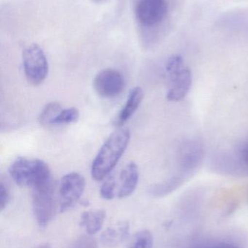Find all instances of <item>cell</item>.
<instances>
[{
    "label": "cell",
    "instance_id": "cell-14",
    "mask_svg": "<svg viewBox=\"0 0 248 248\" xmlns=\"http://www.w3.org/2000/svg\"><path fill=\"white\" fill-rule=\"evenodd\" d=\"M185 178L183 175L172 176L170 179L152 185L149 188L148 192L154 198H163L179 189L183 183Z\"/></svg>",
    "mask_w": 248,
    "mask_h": 248
},
{
    "label": "cell",
    "instance_id": "cell-4",
    "mask_svg": "<svg viewBox=\"0 0 248 248\" xmlns=\"http://www.w3.org/2000/svg\"><path fill=\"white\" fill-rule=\"evenodd\" d=\"M32 205L36 221L45 226L56 212L55 184L53 179L32 189Z\"/></svg>",
    "mask_w": 248,
    "mask_h": 248
},
{
    "label": "cell",
    "instance_id": "cell-7",
    "mask_svg": "<svg viewBox=\"0 0 248 248\" xmlns=\"http://www.w3.org/2000/svg\"><path fill=\"white\" fill-rule=\"evenodd\" d=\"M125 87L123 74L113 68L99 71L93 80V87L98 94L103 98H113L120 94Z\"/></svg>",
    "mask_w": 248,
    "mask_h": 248
},
{
    "label": "cell",
    "instance_id": "cell-21",
    "mask_svg": "<svg viewBox=\"0 0 248 248\" xmlns=\"http://www.w3.org/2000/svg\"><path fill=\"white\" fill-rule=\"evenodd\" d=\"M73 248H98L97 243L90 236H82L76 240Z\"/></svg>",
    "mask_w": 248,
    "mask_h": 248
},
{
    "label": "cell",
    "instance_id": "cell-19",
    "mask_svg": "<svg viewBox=\"0 0 248 248\" xmlns=\"http://www.w3.org/2000/svg\"><path fill=\"white\" fill-rule=\"evenodd\" d=\"M103 180L100 189V196L108 201L112 200L115 198L116 190V183L115 175L111 173Z\"/></svg>",
    "mask_w": 248,
    "mask_h": 248
},
{
    "label": "cell",
    "instance_id": "cell-12",
    "mask_svg": "<svg viewBox=\"0 0 248 248\" xmlns=\"http://www.w3.org/2000/svg\"><path fill=\"white\" fill-rule=\"evenodd\" d=\"M139 180V170L135 162L128 163L121 172L120 185L118 191L119 198H125L131 196L136 189Z\"/></svg>",
    "mask_w": 248,
    "mask_h": 248
},
{
    "label": "cell",
    "instance_id": "cell-6",
    "mask_svg": "<svg viewBox=\"0 0 248 248\" xmlns=\"http://www.w3.org/2000/svg\"><path fill=\"white\" fill-rule=\"evenodd\" d=\"M85 186V179L77 172H71L63 176L58 189L61 212H66L76 205L83 195Z\"/></svg>",
    "mask_w": 248,
    "mask_h": 248
},
{
    "label": "cell",
    "instance_id": "cell-13",
    "mask_svg": "<svg viewBox=\"0 0 248 248\" xmlns=\"http://www.w3.org/2000/svg\"><path fill=\"white\" fill-rule=\"evenodd\" d=\"M130 226L127 221L119 223L109 228L101 235V242L105 246L114 247L125 241L129 234Z\"/></svg>",
    "mask_w": 248,
    "mask_h": 248
},
{
    "label": "cell",
    "instance_id": "cell-17",
    "mask_svg": "<svg viewBox=\"0 0 248 248\" xmlns=\"http://www.w3.org/2000/svg\"><path fill=\"white\" fill-rule=\"evenodd\" d=\"M80 118V111L76 108L63 109L52 122V125H66L75 123Z\"/></svg>",
    "mask_w": 248,
    "mask_h": 248
},
{
    "label": "cell",
    "instance_id": "cell-15",
    "mask_svg": "<svg viewBox=\"0 0 248 248\" xmlns=\"http://www.w3.org/2000/svg\"><path fill=\"white\" fill-rule=\"evenodd\" d=\"M106 218V212L103 210L83 213L80 224L84 227L90 235H93L101 230Z\"/></svg>",
    "mask_w": 248,
    "mask_h": 248
},
{
    "label": "cell",
    "instance_id": "cell-22",
    "mask_svg": "<svg viewBox=\"0 0 248 248\" xmlns=\"http://www.w3.org/2000/svg\"><path fill=\"white\" fill-rule=\"evenodd\" d=\"M209 248H239L235 245L232 244V243H218V244L215 245V246H211Z\"/></svg>",
    "mask_w": 248,
    "mask_h": 248
},
{
    "label": "cell",
    "instance_id": "cell-5",
    "mask_svg": "<svg viewBox=\"0 0 248 248\" xmlns=\"http://www.w3.org/2000/svg\"><path fill=\"white\" fill-rule=\"evenodd\" d=\"M23 65L26 80L34 87L41 85L48 77V59L43 49L36 44H32L23 51Z\"/></svg>",
    "mask_w": 248,
    "mask_h": 248
},
{
    "label": "cell",
    "instance_id": "cell-23",
    "mask_svg": "<svg viewBox=\"0 0 248 248\" xmlns=\"http://www.w3.org/2000/svg\"><path fill=\"white\" fill-rule=\"evenodd\" d=\"M34 248H50V246L48 244L41 245V246H37V247Z\"/></svg>",
    "mask_w": 248,
    "mask_h": 248
},
{
    "label": "cell",
    "instance_id": "cell-25",
    "mask_svg": "<svg viewBox=\"0 0 248 248\" xmlns=\"http://www.w3.org/2000/svg\"><path fill=\"white\" fill-rule=\"evenodd\" d=\"M247 200H248V191Z\"/></svg>",
    "mask_w": 248,
    "mask_h": 248
},
{
    "label": "cell",
    "instance_id": "cell-8",
    "mask_svg": "<svg viewBox=\"0 0 248 248\" xmlns=\"http://www.w3.org/2000/svg\"><path fill=\"white\" fill-rule=\"evenodd\" d=\"M167 13V4L165 0H141L135 10L137 20L147 27L161 23Z\"/></svg>",
    "mask_w": 248,
    "mask_h": 248
},
{
    "label": "cell",
    "instance_id": "cell-16",
    "mask_svg": "<svg viewBox=\"0 0 248 248\" xmlns=\"http://www.w3.org/2000/svg\"><path fill=\"white\" fill-rule=\"evenodd\" d=\"M63 109L64 108L58 102H50L48 103L41 110L38 117V122L42 126L52 125V122Z\"/></svg>",
    "mask_w": 248,
    "mask_h": 248
},
{
    "label": "cell",
    "instance_id": "cell-9",
    "mask_svg": "<svg viewBox=\"0 0 248 248\" xmlns=\"http://www.w3.org/2000/svg\"><path fill=\"white\" fill-rule=\"evenodd\" d=\"M218 170L227 174L248 176V138L237 149L235 155L223 157L218 163Z\"/></svg>",
    "mask_w": 248,
    "mask_h": 248
},
{
    "label": "cell",
    "instance_id": "cell-20",
    "mask_svg": "<svg viewBox=\"0 0 248 248\" xmlns=\"http://www.w3.org/2000/svg\"><path fill=\"white\" fill-rule=\"evenodd\" d=\"M10 201V193L7 184L4 181L0 182V209L3 211Z\"/></svg>",
    "mask_w": 248,
    "mask_h": 248
},
{
    "label": "cell",
    "instance_id": "cell-1",
    "mask_svg": "<svg viewBox=\"0 0 248 248\" xmlns=\"http://www.w3.org/2000/svg\"><path fill=\"white\" fill-rule=\"evenodd\" d=\"M131 140V131L120 127L114 131L103 142L93 160L91 176L96 181L103 180L112 173L128 148Z\"/></svg>",
    "mask_w": 248,
    "mask_h": 248
},
{
    "label": "cell",
    "instance_id": "cell-3",
    "mask_svg": "<svg viewBox=\"0 0 248 248\" xmlns=\"http://www.w3.org/2000/svg\"><path fill=\"white\" fill-rule=\"evenodd\" d=\"M166 71L169 78V89L167 99L169 101L179 102L183 100L190 90L192 84V74L181 55H173L166 63Z\"/></svg>",
    "mask_w": 248,
    "mask_h": 248
},
{
    "label": "cell",
    "instance_id": "cell-10",
    "mask_svg": "<svg viewBox=\"0 0 248 248\" xmlns=\"http://www.w3.org/2000/svg\"><path fill=\"white\" fill-rule=\"evenodd\" d=\"M203 155V147L199 141L189 140L183 143L179 152V164L185 174H190L198 169Z\"/></svg>",
    "mask_w": 248,
    "mask_h": 248
},
{
    "label": "cell",
    "instance_id": "cell-24",
    "mask_svg": "<svg viewBox=\"0 0 248 248\" xmlns=\"http://www.w3.org/2000/svg\"><path fill=\"white\" fill-rule=\"evenodd\" d=\"M91 1L95 3H100L103 2V1H105V0H91Z\"/></svg>",
    "mask_w": 248,
    "mask_h": 248
},
{
    "label": "cell",
    "instance_id": "cell-2",
    "mask_svg": "<svg viewBox=\"0 0 248 248\" xmlns=\"http://www.w3.org/2000/svg\"><path fill=\"white\" fill-rule=\"evenodd\" d=\"M8 172L16 185L32 189L52 179L48 165L37 158L18 157L10 165Z\"/></svg>",
    "mask_w": 248,
    "mask_h": 248
},
{
    "label": "cell",
    "instance_id": "cell-11",
    "mask_svg": "<svg viewBox=\"0 0 248 248\" xmlns=\"http://www.w3.org/2000/svg\"><path fill=\"white\" fill-rule=\"evenodd\" d=\"M144 93L141 87H135L130 91L126 103L121 109L117 117L115 119V124L116 126L122 127L127 122L132 118L141 106L144 100Z\"/></svg>",
    "mask_w": 248,
    "mask_h": 248
},
{
    "label": "cell",
    "instance_id": "cell-18",
    "mask_svg": "<svg viewBox=\"0 0 248 248\" xmlns=\"http://www.w3.org/2000/svg\"><path fill=\"white\" fill-rule=\"evenodd\" d=\"M153 236L148 230L138 232L131 240L128 248H152Z\"/></svg>",
    "mask_w": 248,
    "mask_h": 248
}]
</instances>
